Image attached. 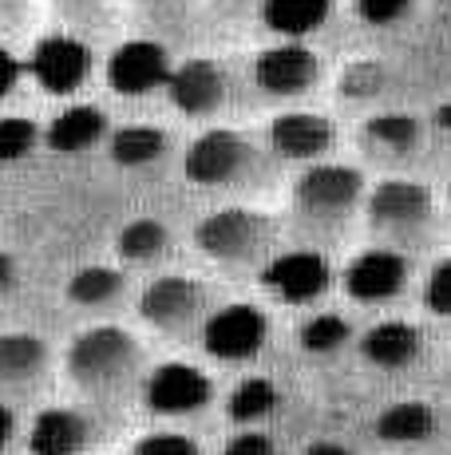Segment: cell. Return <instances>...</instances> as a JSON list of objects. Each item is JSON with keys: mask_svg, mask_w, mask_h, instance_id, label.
Here are the masks:
<instances>
[{"mask_svg": "<svg viewBox=\"0 0 451 455\" xmlns=\"http://www.w3.org/2000/svg\"><path fill=\"white\" fill-rule=\"evenodd\" d=\"M167 95L182 116H214L226 100V76L214 60L190 56L178 68H170Z\"/></svg>", "mask_w": 451, "mask_h": 455, "instance_id": "obj_13", "label": "cell"}, {"mask_svg": "<svg viewBox=\"0 0 451 455\" xmlns=\"http://www.w3.org/2000/svg\"><path fill=\"white\" fill-rule=\"evenodd\" d=\"M210 396H214L210 376L186 361L159 364L143 384V400L154 416H190L210 404Z\"/></svg>", "mask_w": 451, "mask_h": 455, "instance_id": "obj_6", "label": "cell"}, {"mask_svg": "<svg viewBox=\"0 0 451 455\" xmlns=\"http://www.w3.org/2000/svg\"><path fill=\"white\" fill-rule=\"evenodd\" d=\"M67 376L83 388H115L138 364V340L119 325H91L67 345Z\"/></svg>", "mask_w": 451, "mask_h": 455, "instance_id": "obj_1", "label": "cell"}, {"mask_svg": "<svg viewBox=\"0 0 451 455\" xmlns=\"http://www.w3.org/2000/svg\"><path fill=\"white\" fill-rule=\"evenodd\" d=\"M301 348L313 356H325V353H336V348L349 340V321L341 317V313H317V317H309L305 325H301Z\"/></svg>", "mask_w": 451, "mask_h": 455, "instance_id": "obj_27", "label": "cell"}, {"mask_svg": "<svg viewBox=\"0 0 451 455\" xmlns=\"http://www.w3.org/2000/svg\"><path fill=\"white\" fill-rule=\"evenodd\" d=\"M103 131H107V116H103L95 103H72V108H64L48 124L44 143L59 155H80L99 143Z\"/></svg>", "mask_w": 451, "mask_h": 455, "instance_id": "obj_17", "label": "cell"}, {"mask_svg": "<svg viewBox=\"0 0 451 455\" xmlns=\"http://www.w3.org/2000/svg\"><path fill=\"white\" fill-rule=\"evenodd\" d=\"M273 226L265 214L246 206H222L194 226V246L214 261H249L270 242Z\"/></svg>", "mask_w": 451, "mask_h": 455, "instance_id": "obj_2", "label": "cell"}, {"mask_svg": "<svg viewBox=\"0 0 451 455\" xmlns=\"http://www.w3.org/2000/svg\"><path fill=\"white\" fill-rule=\"evenodd\" d=\"M12 435H16V416H12L8 404H0V451L12 443Z\"/></svg>", "mask_w": 451, "mask_h": 455, "instance_id": "obj_35", "label": "cell"}, {"mask_svg": "<svg viewBox=\"0 0 451 455\" xmlns=\"http://www.w3.org/2000/svg\"><path fill=\"white\" fill-rule=\"evenodd\" d=\"M436 127H439V131H444V135L451 139V103H444V108L436 111Z\"/></svg>", "mask_w": 451, "mask_h": 455, "instance_id": "obj_38", "label": "cell"}, {"mask_svg": "<svg viewBox=\"0 0 451 455\" xmlns=\"http://www.w3.org/2000/svg\"><path fill=\"white\" fill-rule=\"evenodd\" d=\"M328 261L313 250H293V253H277L270 266L262 269V285L273 297L289 305H305L317 301L320 293L328 290Z\"/></svg>", "mask_w": 451, "mask_h": 455, "instance_id": "obj_11", "label": "cell"}, {"mask_svg": "<svg viewBox=\"0 0 451 455\" xmlns=\"http://www.w3.org/2000/svg\"><path fill=\"white\" fill-rule=\"evenodd\" d=\"M91 443V419L75 408H44L28 427L32 455H80Z\"/></svg>", "mask_w": 451, "mask_h": 455, "instance_id": "obj_16", "label": "cell"}, {"mask_svg": "<svg viewBox=\"0 0 451 455\" xmlns=\"http://www.w3.org/2000/svg\"><path fill=\"white\" fill-rule=\"evenodd\" d=\"M277 384L270 376H249V380H241L238 388L230 392V400H226V416L233 419V424H254V419H265L277 408Z\"/></svg>", "mask_w": 451, "mask_h": 455, "instance_id": "obj_24", "label": "cell"}, {"mask_svg": "<svg viewBox=\"0 0 451 455\" xmlns=\"http://www.w3.org/2000/svg\"><path fill=\"white\" fill-rule=\"evenodd\" d=\"M447 198H451V195H447Z\"/></svg>", "mask_w": 451, "mask_h": 455, "instance_id": "obj_39", "label": "cell"}, {"mask_svg": "<svg viewBox=\"0 0 451 455\" xmlns=\"http://www.w3.org/2000/svg\"><path fill=\"white\" fill-rule=\"evenodd\" d=\"M162 151H167V131L151 127V124H127L111 135L107 155L111 163L119 166H146V163H159Z\"/></svg>", "mask_w": 451, "mask_h": 455, "instance_id": "obj_22", "label": "cell"}, {"mask_svg": "<svg viewBox=\"0 0 451 455\" xmlns=\"http://www.w3.org/2000/svg\"><path fill=\"white\" fill-rule=\"evenodd\" d=\"M167 246H170V234L159 218H135L115 238V250L123 261H154L159 253H167Z\"/></svg>", "mask_w": 451, "mask_h": 455, "instance_id": "obj_25", "label": "cell"}, {"mask_svg": "<svg viewBox=\"0 0 451 455\" xmlns=\"http://www.w3.org/2000/svg\"><path fill=\"white\" fill-rule=\"evenodd\" d=\"M360 353L376 369H404L420 356V329L407 321H380L360 337Z\"/></svg>", "mask_w": 451, "mask_h": 455, "instance_id": "obj_18", "label": "cell"}, {"mask_svg": "<svg viewBox=\"0 0 451 455\" xmlns=\"http://www.w3.org/2000/svg\"><path fill=\"white\" fill-rule=\"evenodd\" d=\"M364 195V174L344 163H313L293 182V203L309 218H344Z\"/></svg>", "mask_w": 451, "mask_h": 455, "instance_id": "obj_3", "label": "cell"}, {"mask_svg": "<svg viewBox=\"0 0 451 455\" xmlns=\"http://www.w3.org/2000/svg\"><path fill=\"white\" fill-rule=\"evenodd\" d=\"M123 293V274L111 266H83L67 277V301L95 309V305H107Z\"/></svg>", "mask_w": 451, "mask_h": 455, "instance_id": "obj_23", "label": "cell"}, {"mask_svg": "<svg viewBox=\"0 0 451 455\" xmlns=\"http://www.w3.org/2000/svg\"><path fill=\"white\" fill-rule=\"evenodd\" d=\"M12 285H16V261H12V253L0 250V293L12 290Z\"/></svg>", "mask_w": 451, "mask_h": 455, "instance_id": "obj_36", "label": "cell"}, {"mask_svg": "<svg viewBox=\"0 0 451 455\" xmlns=\"http://www.w3.org/2000/svg\"><path fill=\"white\" fill-rule=\"evenodd\" d=\"M270 143L285 159L313 163L336 143V127L333 119L317 116V111H281L270 124Z\"/></svg>", "mask_w": 451, "mask_h": 455, "instance_id": "obj_15", "label": "cell"}, {"mask_svg": "<svg viewBox=\"0 0 451 455\" xmlns=\"http://www.w3.org/2000/svg\"><path fill=\"white\" fill-rule=\"evenodd\" d=\"M305 455H352L344 443H336V440H317V443H309Z\"/></svg>", "mask_w": 451, "mask_h": 455, "instance_id": "obj_37", "label": "cell"}, {"mask_svg": "<svg viewBox=\"0 0 451 455\" xmlns=\"http://www.w3.org/2000/svg\"><path fill=\"white\" fill-rule=\"evenodd\" d=\"M364 139L384 147V151L400 155L420 139V124H415L407 111H380V116H372L368 124H364Z\"/></svg>", "mask_w": 451, "mask_h": 455, "instance_id": "obj_26", "label": "cell"}, {"mask_svg": "<svg viewBox=\"0 0 451 455\" xmlns=\"http://www.w3.org/2000/svg\"><path fill=\"white\" fill-rule=\"evenodd\" d=\"M202 301H206V290L194 277L167 274V277H154L143 290V297H138V317L154 329L175 332V329H186L198 317Z\"/></svg>", "mask_w": 451, "mask_h": 455, "instance_id": "obj_10", "label": "cell"}, {"mask_svg": "<svg viewBox=\"0 0 451 455\" xmlns=\"http://www.w3.org/2000/svg\"><path fill=\"white\" fill-rule=\"evenodd\" d=\"M48 369V345L40 332H0V384L36 380Z\"/></svg>", "mask_w": 451, "mask_h": 455, "instance_id": "obj_19", "label": "cell"}, {"mask_svg": "<svg viewBox=\"0 0 451 455\" xmlns=\"http://www.w3.org/2000/svg\"><path fill=\"white\" fill-rule=\"evenodd\" d=\"M388 72L384 64H376V60H357V64H349L341 72V95H349V100H368V95H376L380 87H384Z\"/></svg>", "mask_w": 451, "mask_h": 455, "instance_id": "obj_29", "label": "cell"}, {"mask_svg": "<svg viewBox=\"0 0 451 455\" xmlns=\"http://www.w3.org/2000/svg\"><path fill=\"white\" fill-rule=\"evenodd\" d=\"M352 8L368 24H392L412 8V0H352Z\"/></svg>", "mask_w": 451, "mask_h": 455, "instance_id": "obj_32", "label": "cell"}, {"mask_svg": "<svg viewBox=\"0 0 451 455\" xmlns=\"http://www.w3.org/2000/svg\"><path fill=\"white\" fill-rule=\"evenodd\" d=\"M407 282V261L396 250H368L357 253L344 269V293L352 301H388L404 290Z\"/></svg>", "mask_w": 451, "mask_h": 455, "instance_id": "obj_14", "label": "cell"}, {"mask_svg": "<svg viewBox=\"0 0 451 455\" xmlns=\"http://www.w3.org/2000/svg\"><path fill=\"white\" fill-rule=\"evenodd\" d=\"M423 305H428L436 317H451V258L436 261L423 285Z\"/></svg>", "mask_w": 451, "mask_h": 455, "instance_id": "obj_30", "label": "cell"}, {"mask_svg": "<svg viewBox=\"0 0 451 455\" xmlns=\"http://www.w3.org/2000/svg\"><path fill=\"white\" fill-rule=\"evenodd\" d=\"M249 159H254V151H249L246 135H238L230 127H210L186 147L182 171L198 187H226V182L241 179Z\"/></svg>", "mask_w": 451, "mask_h": 455, "instance_id": "obj_5", "label": "cell"}, {"mask_svg": "<svg viewBox=\"0 0 451 455\" xmlns=\"http://www.w3.org/2000/svg\"><path fill=\"white\" fill-rule=\"evenodd\" d=\"M135 455H202V451L182 432H151L135 443Z\"/></svg>", "mask_w": 451, "mask_h": 455, "instance_id": "obj_31", "label": "cell"}, {"mask_svg": "<svg viewBox=\"0 0 451 455\" xmlns=\"http://www.w3.org/2000/svg\"><path fill=\"white\" fill-rule=\"evenodd\" d=\"M317 76H320L317 56L297 40L273 44V48L257 52L254 60V80L270 95H305L317 84Z\"/></svg>", "mask_w": 451, "mask_h": 455, "instance_id": "obj_12", "label": "cell"}, {"mask_svg": "<svg viewBox=\"0 0 451 455\" xmlns=\"http://www.w3.org/2000/svg\"><path fill=\"white\" fill-rule=\"evenodd\" d=\"M170 80V56L154 40H123L107 56V84L115 95L138 100L151 95L154 87H167Z\"/></svg>", "mask_w": 451, "mask_h": 455, "instance_id": "obj_7", "label": "cell"}, {"mask_svg": "<svg viewBox=\"0 0 451 455\" xmlns=\"http://www.w3.org/2000/svg\"><path fill=\"white\" fill-rule=\"evenodd\" d=\"M40 127L24 116H0V163H20L36 151Z\"/></svg>", "mask_w": 451, "mask_h": 455, "instance_id": "obj_28", "label": "cell"}, {"mask_svg": "<svg viewBox=\"0 0 451 455\" xmlns=\"http://www.w3.org/2000/svg\"><path fill=\"white\" fill-rule=\"evenodd\" d=\"M431 218V190L412 179H384L368 195V222L384 234H407Z\"/></svg>", "mask_w": 451, "mask_h": 455, "instance_id": "obj_9", "label": "cell"}, {"mask_svg": "<svg viewBox=\"0 0 451 455\" xmlns=\"http://www.w3.org/2000/svg\"><path fill=\"white\" fill-rule=\"evenodd\" d=\"M20 76H24V64L8 48H0V100H4V95L20 84Z\"/></svg>", "mask_w": 451, "mask_h": 455, "instance_id": "obj_34", "label": "cell"}, {"mask_svg": "<svg viewBox=\"0 0 451 455\" xmlns=\"http://www.w3.org/2000/svg\"><path fill=\"white\" fill-rule=\"evenodd\" d=\"M265 337H270V317L246 301L222 305L202 325V348L214 361H249L262 353Z\"/></svg>", "mask_w": 451, "mask_h": 455, "instance_id": "obj_4", "label": "cell"}, {"mask_svg": "<svg viewBox=\"0 0 451 455\" xmlns=\"http://www.w3.org/2000/svg\"><path fill=\"white\" fill-rule=\"evenodd\" d=\"M333 12V0H265L262 4V20L265 28H273L277 36H309Z\"/></svg>", "mask_w": 451, "mask_h": 455, "instance_id": "obj_21", "label": "cell"}, {"mask_svg": "<svg viewBox=\"0 0 451 455\" xmlns=\"http://www.w3.org/2000/svg\"><path fill=\"white\" fill-rule=\"evenodd\" d=\"M436 432V408L428 400H400L376 416V435L384 443H423Z\"/></svg>", "mask_w": 451, "mask_h": 455, "instance_id": "obj_20", "label": "cell"}, {"mask_svg": "<svg viewBox=\"0 0 451 455\" xmlns=\"http://www.w3.org/2000/svg\"><path fill=\"white\" fill-rule=\"evenodd\" d=\"M88 72H91L88 44L75 36H64V32L44 36L28 56V76L44 87L48 95H72L75 87H83Z\"/></svg>", "mask_w": 451, "mask_h": 455, "instance_id": "obj_8", "label": "cell"}, {"mask_svg": "<svg viewBox=\"0 0 451 455\" xmlns=\"http://www.w3.org/2000/svg\"><path fill=\"white\" fill-rule=\"evenodd\" d=\"M222 455H277V443L265 432H238L226 440Z\"/></svg>", "mask_w": 451, "mask_h": 455, "instance_id": "obj_33", "label": "cell"}]
</instances>
